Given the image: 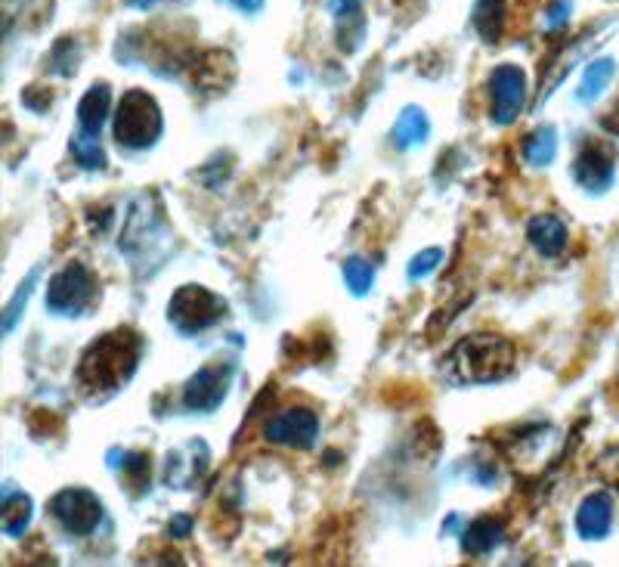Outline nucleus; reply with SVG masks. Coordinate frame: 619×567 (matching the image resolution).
Here are the masks:
<instances>
[{
    "mask_svg": "<svg viewBox=\"0 0 619 567\" xmlns=\"http://www.w3.org/2000/svg\"><path fill=\"white\" fill-rule=\"evenodd\" d=\"M143 338L134 329H115L96 338L81 354L78 382L90 397H109L124 388L137 372Z\"/></svg>",
    "mask_w": 619,
    "mask_h": 567,
    "instance_id": "1",
    "label": "nucleus"
},
{
    "mask_svg": "<svg viewBox=\"0 0 619 567\" xmlns=\"http://www.w3.org/2000/svg\"><path fill=\"white\" fill-rule=\"evenodd\" d=\"M517 363L514 344L493 332H477L462 338L449 354V372L455 382L465 385H490L511 375Z\"/></svg>",
    "mask_w": 619,
    "mask_h": 567,
    "instance_id": "2",
    "label": "nucleus"
},
{
    "mask_svg": "<svg viewBox=\"0 0 619 567\" xmlns=\"http://www.w3.org/2000/svg\"><path fill=\"white\" fill-rule=\"evenodd\" d=\"M161 131H165V118H161L155 97H149L146 90H127L112 121V134L118 146L134 152L149 149L158 143Z\"/></svg>",
    "mask_w": 619,
    "mask_h": 567,
    "instance_id": "3",
    "label": "nucleus"
},
{
    "mask_svg": "<svg viewBox=\"0 0 619 567\" xmlns=\"http://www.w3.org/2000/svg\"><path fill=\"white\" fill-rule=\"evenodd\" d=\"M223 313H226V301L220 295H214L205 286H183L174 292L168 304V323L180 335H195L220 323Z\"/></svg>",
    "mask_w": 619,
    "mask_h": 567,
    "instance_id": "4",
    "label": "nucleus"
},
{
    "mask_svg": "<svg viewBox=\"0 0 619 567\" xmlns=\"http://www.w3.org/2000/svg\"><path fill=\"white\" fill-rule=\"evenodd\" d=\"M93 298H96V276L81 261L65 264L47 286V310L59 313V317L84 313L93 304Z\"/></svg>",
    "mask_w": 619,
    "mask_h": 567,
    "instance_id": "5",
    "label": "nucleus"
},
{
    "mask_svg": "<svg viewBox=\"0 0 619 567\" xmlns=\"http://www.w3.org/2000/svg\"><path fill=\"white\" fill-rule=\"evenodd\" d=\"M50 515L65 533L87 537V533H93L103 521V502L87 487H65L50 499Z\"/></svg>",
    "mask_w": 619,
    "mask_h": 567,
    "instance_id": "6",
    "label": "nucleus"
},
{
    "mask_svg": "<svg viewBox=\"0 0 619 567\" xmlns=\"http://www.w3.org/2000/svg\"><path fill=\"white\" fill-rule=\"evenodd\" d=\"M527 106V72L520 66H499L490 75V118L499 128H508L511 121Z\"/></svg>",
    "mask_w": 619,
    "mask_h": 567,
    "instance_id": "7",
    "label": "nucleus"
},
{
    "mask_svg": "<svg viewBox=\"0 0 619 567\" xmlns=\"http://www.w3.org/2000/svg\"><path fill=\"white\" fill-rule=\"evenodd\" d=\"M264 437L270 444L288 447V450H310L319 437V419L313 409L304 406H291L276 413L267 425H264Z\"/></svg>",
    "mask_w": 619,
    "mask_h": 567,
    "instance_id": "8",
    "label": "nucleus"
},
{
    "mask_svg": "<svg viewBox=\"0 0 619 567\" xmlns=\"http://www.w3.org/2000/svg\"><path fill=\"white\" fill-rule=\"evenodd\" d=\"M230 378H233V366L230 363H211L205 369L195 372L189 382L183 385V406L189 413H211L226 400V391H230Z\"/></svg>",
    "mask_w": 619,
    "mask_h": 567,
    "instance_id": "9",
    "label": "nucleus"
},
{
    "mask_svg": "<svg viewBox=\"0 0 619 567\" xmlns=\"http://www.w3.org/2000/svg\"><path fill=\"white\" fill-rule=\"evenodd\" d=\"M616 174V152L607 143H585L573 159V180L589 189V193H604Z\"/></svg>",
    "mask_w": 619,
    "mask_h": 567,
    "instance_id": "10",
    "label": "nucleus"
},
{
    "mask_svg": "<svg viewBox=\"0 0 619 567\" xmlns=\"http://www.w3.org/2000/svg\"><path fill=\"white\" fill-rule=\"evenodd\" d=\"M613 527V499L607 493H592L576 509V533L582 540H604Z\"/></svg>",
    "mask_w": 619,
    "mask_h": 567,
    "instance_id": "11",
    "label": "nucleus"
},
{
    "mask_svg": "<svg viewBox=\"0 0 619 567\" xmlns=\"http://www.w3.org/2000/svg\"><path fill=\"white\" fill-rule=\"evenodd\" d=\"M527 239H530V245L539 251L542 258H558V255H564L570 233H567L561 217H555V214H536L530 224H527Z\"/></svg>",
    "mask_w": 619,
    "mask_h": 567,
    "instance_id": "12",
    "label": "nucleus"
},
{
    "mask_svg": "<svg viewBox=\"0 0 619 567\" xmlns=\"http://www.w3.org/2000/svg\"><path fill=\"white\" fill-rule=\"evenodd\" d=\"M109 109H112V90L106 81L93 84L81 103H78V131L81 134H90V137H100L103 134V124L109 118Z\"/></svg>",
    "mask_w": 619,
    "mask_h": 567,
    "instance_id": "13",
    "label": "nucleus"
},
{
    "mask_svg": "<svg viewBox=\"0 0 619 567\" xmlns=\"http://www.w3.org/2000/svg\"><path fill=\"white\" fill-rule=\"evenodd\" d=\"M502 543H505V524L493 515H483L462 530V549L465 555H474V558L496 552Z\"/></svg>",
    "mask_w": 619,
    "mask_h": 567,
    "instance_id": "14",
    "label": "nucleus"
},
{
    "mask_svg": "<svg viewBox=\"0 0 619 567\" xmlns=\"http://www.w3.org/2000/svg\"><path fill=\"white\" fill-rule=\"evenodd\" d=\"M428 134H431L428 115L421 112L418 106H409V109H403V115L394 124V146L397 149H415V146H421L428 140Z\"/></svg>",
    "mask_w": 619,
    "mask_h": 567,
    "instance_id": "15",
    "label": "nucleus"
},
{
    "mask_svg": "<svg viewBox=\"0 0 619 567\" xmlns=\"http://www.w3.org/2000/svg\"><path fill=\"white\" fill-rule=\"evenodd\" d=\"M474 28L486 44H496L505 35V4L502 0H477Z\"/></svg>",
    "mask_w": 619,
    "mask_h": 567,
    "instance_id": "16",
    "label": "nucleus"
},
{
    "mask_svg": "<svg viewBox=\"0 0 619 567\" xmlns=\"http://www.w3.org/2000/svg\"><path fill=\"white\" fill-rule=\"evenodd\" d=\"M31 524V499L25 493H4V509H0V527H4L7 537H22Z\"/></svg>",
    "mask_w": 619,
    "mask_h": 567,
    "instance_id": "17",
    "label": "nucleus"
},
{
    "mask_svg": "<svg viewBox=\"0 0 619 567\" xmlns=\"http://www.w3.org/2000/svg\"><path fill=\"white\" fill-rule=\"evenodd\" d=\"M613 75H616V62L613 59L604 56V59L589 62V69L582 72V81L576 87V100L579 103H592L595 97H601L604 87L613 81Z\"/></svg>",
    "mask_w": 619,
    "mask_h": 567,
    "instance_id": "18",
    "label": "nucleus"
},
{
    "mask_svg": "<svg viewBox=\"0 0 619 567\" xmlns=\"http://www.w3.org/2000/svg\"><path fill=\"white\" fill-rule=\"evenodd\" d=\"M524 155H527V162L536 165V168L555 162V155H558V134H555V128H536L527 137Z\"/></svg>",
    "mask_w": 619,
    "mask_h": 567,
    "instance_id": "19",
    "label": "nucleus"
},
{
    "mask_svg": "<svg viewBox=\"0 0 619 567\" xmlns=\"http://www.w3.org/2000/svg\"><path fill=\"white\" fill-rule=\"evenodd\" d=\"M69 149H72L75 162H78L81 168H87V171L106 168V152H103V146H100V137H90V134H81V131H78V134L72 137Z\"/></svg>",
    "mask_w": 619,
    "mask_h": 567,
    "instance_id": "20",
    "label": "nucleus"
},
{
    "mask_svg": "<svg viewBox=\"0 0 619 567\" xmlns=\"http://www.w3.org/2000/svg\"><path fill=\"white\" fill-rule=\"evenodd\" d=\"M341 273H344V286H347L356 298L369 295L372 286H375V270H372V264L363 261V258H347L344 267H341Z\"/></svg>",
    "mask_w": 619,
    "mask_h": 567,
    "instance_id": "21",
    "label": "nucleus"
},
{
    "mask_svg": "<svg viewBox=\"0 0 619 567\" xmlns=\"http://www.w3.org/2000/svg\"><path fill=\"white\" fill-rule=\"evenodd\" d=\"M38 276H41V267H35L31 270L25 279H22V286L16 289V295L10 298V304H7V313H4V332L10 335L13 329H16V323H19V317H22V307L28 304V298H31V292H35V282H38Z\"/></svg>",
    "mask_w": 619,
    "mask_h": 567,
    "instance_id": "22",
    "label": "nucleus"
},
{
    "mask_svg": "<svg viewBox=\"0 0 619 567\" xmlns=\"http://www.w3.org/2000/svg\"><path fill=\"white\" fill-rule=\"evenodd\" d=\"M440 258H443V251L440 248H425V251H418V255L409 261V282H418V279H428L437 267H440Z\"/></svg>",
    "mask_w": 619,
    "mask_h": 567,
    "instance_id": "23",
    "label": "nucleus"
},
{
    "mask_svg": "<svg viewBox=\"0 0 619 567\" xmlns=\"http://www.w3.org/2000/svg\"><path fill=\"white\" fill-rule=\"evenodd\" d=\"M595 475H598L601 481H607L613 490H619V447H610V450H604V453L598 456Z\"/></svg>",
    "mask_w": 619,
    "mask_h": 567,
    "instance_id": "24",
    "label": "nucleus"
},
{
    "mask_svg": "<svg viewBox=\"0 0 619 567\" xmlns=\"http://www.w3.org/2000/svg\"><path fill=\"white\" fill-rule=\"evenodd\" d=\"M124 475L134 484H146L149 478V456L143 453H124Z\"/></svg>",
    "mask_w": 619,
    "mask_h": 567,
    "instance_id": "25",
    "label": "nucleus"
},
{
    "mask_svg": "<svg viewBox=\"0 0 619 567\" xmlns=\"http://www.w3.org/2000/svg\"><path fill=\"white\" fill-rule=\"evenodd\" d=\"M570 13H573V4L570 0H551L548 10H545V28L558 31L570 22Z\"/></svg>",
    "mask_w": 619,
    "mask_h": 567,
    "instance_id": "26",
    "label": "nucleus"
},
{
    "mask_svg": "<svg viewBox=\"0 0 619 567\" xmlns=\"http://www.w3.org/2000/svg\"><path fill=\"white\" fill-rule=\"evenodd\" d=\"M325 7H329V13L335 19H344L350 13H356V7H360V0H325Z\"/></svg>",
    "mask_w": 619,
    "mask_h": 567,
    "instance_id": "27",
    "label": "nucleus"
},
{
    "mask_svg": "<svg viewBox=\"0 0 619 567\" xmlns=\"http://www.w3.org/2000/svg\"><path fill=\"white\" fill-rule=\"evenodd\" d=\"M601 128H604L607 134L619 137V100L613 103V109H610V112H604V115H601Z\"/></svg>",
    "mask_w": 619,
    "mask_h": 567,
    "instance_id": "28",
    "label": "nucleus"
},
{
    "mask_svg": "<svg viewBox=\"0 0 619 567\" xmlns=\"http://www.w3.org/2000/svg\"><path fill=\"white\" fill-rule=\"evenodd\" d=\"M168 530H171V537H189V530H192V518H189V515H177V518L168 524Z\"/></svg>",
    "mask_w": 619,
    "mask_h": 567,
    "instance_id": "29",
    "label": "nucleus"
},
{
    "mask_svg": "<svg viewBox=\"0 0 619 567\" xmlns=\"http://www.w3.org/2000/svg\"><path fill=\"white\" fill-rule=\"evenodd\" d=\"M226 4H233V7L242 10V13H260L267 0H226Z\"/></svg>",
    "mask_w": 619,
    "mask_h": 567,
    "instance_id": "30",
    "label": "nucleus"
},
{
    "mask_svg": "<svg viewBox=\"0 0 619 567\" xmlns=\"http://www.w3.org/2000/svg\"><path fill=\"white\" fill-rule=\"evenodd\" d=\"M124 4H127V7H137V10H149L155 0H124Z\"/></svg>",
    "mask_w": 619,
    "mask_h": 567,
    "instance_id": "31",
    "label": "nucleus"
},
{
    "mask_svg": "<svg viewBox=\"0 0 619 567\" xmlns=\"http://www.w3.org/2000/svg\"><path fill=\"white\" fill-rule=\"evenodd\" d=\"M616 385H619V382H616Z\"/></svg>",
    "mask_w": 619,
    "mask_h": 567,
    "instance_id": "32",
    "label": "nucleus"
}]
</instances>
